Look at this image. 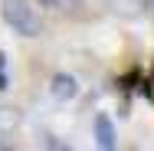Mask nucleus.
<instances>
[{
  "instance_id": "20e7f679",
  "label": "nucleus",
  "mask_w": 154,
  "mask_h": 151,
  "mask_svg": "<svg viewBox=\"0 0 154 151\" xmlns=\"http://www.w3.org/2000/svg\"><path fill=\"white\" fill-rule=\"evenodd\" d=\"M105 7H108L112 13L125 17V20H131V17H141V13H144L148 0H105Z\"/></svg>"
},
{
  "instance_id": "39448f33",
  "label": "nucleus",
  "mask_w": 154,
  "mask_h": 151,
  "mask_svg": "<svg viewBox=\"0 0 154 151\" xmlns=\"http://www.w3.org/2000/svg\"><path fill=\"white\" fill-rule=\"evenodd\" d=\"M23 125V112L17 105H0V135H10Z\"/></svg>"
},
{
  "instance_id": "f257e3e1",
  "label": "nucleus",
  "mask_w": 154,
  "mask_h": 151,
  "mask_svg": "<svg viewBox=\"0 0 154 151\" xmlns=\"http://www.w3.org/2000/svg\"><path fill=\"white\" fill-rule=\"evenodd\" d=\"M0 17H3V23L13 33L26 36V39L43 33V13L33 7V0H3Z\"/></svg>"
},
{
  "instance_id": "423d86ee",
  "label": "nucleus",
  "mask_w": 154,
  "mask_h": 151,
  "mask_svg": "<svg viewBox=\"0 0 154 151\" xmlns=\"http://www.w3.org/2000/svg\"><path fill=\"white\" fill-rule=\"evenodd\" d=\"M43 10H56V13H69V17H75L82 7H85V0H36Z\"/></svg>"
},
{
  "instance_id": "0eeeda50",
  "label": "nucleus",
  "mask_w": 154,
  "mask_h": 151,
  "mask_svg": "<svg viewBox=\"0 0 154 151\" xmlns=\"http://www.w3.org/2000/svg\"><path fill=\"white\" fill-rule=\"evenodd\" d=\"M3 66H7V56L0 53V92H3V89H10V79H7V72H3Z\"/></svg>"
},
{
  "instance_id": "7ed1b4c3",
  "label": "nucleus",
  "mask_w": 154,
  "mask_h": 151,
  "mask_svg": "<svg viewBox=\"0 0 154 151\" xmlns=\"http://www.w3.org/2000/svg\"><path fill=\"white\" fill-rule=\"evenodd\" d=\"M49 89H53V95H56V99L69 102V99H75V95H79V82H75V76H69V72H56Z\"/></svg>"
},
{
  "instance_id": "f03ea898",
  "label": "nucleus",
  "mask_w": 154,
  "mask_h": 151,
  "mask_svg": "<svg viewBox=\"0 0 154 151\" xmlns=\"http://www.w3.org/2000/svg\"><path fill=\"white\" fill-rule=\"evenodd\" d=\"M95 138H98V148H105V151H112L118 145V131H115V125L105 112L95 115Z\"/></svg>"
}]
</instances>
